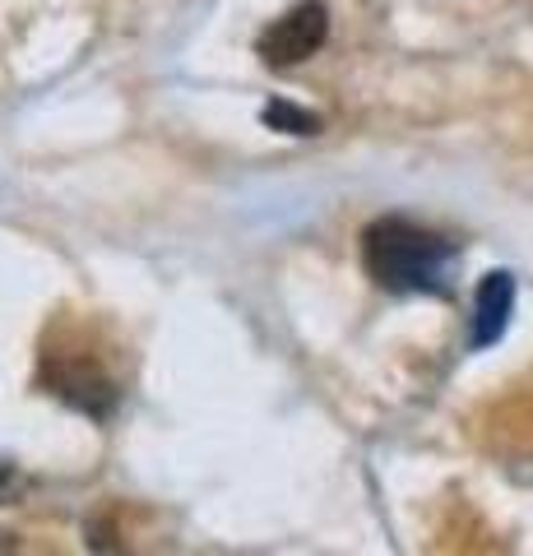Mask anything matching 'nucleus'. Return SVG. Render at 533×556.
<instances>
[{"mask_svg": "<svg viewBox=\"0 0 533 556\" xmlns=\"http://www.w3.org/2000/svg\"><path fill=\"white\" fill-rule=\"evenodd\" d=\"M455 241L441 237L432 228L413 218H376L363 232V265L371 274L376 288L385 292H427V298H450V278H455Z\"/></svg>", "mask_w": 533, "mask_h": 556, "instance_id": "nucleus-1", "label": "nucleus"}, {"mask_svg": "<svg viewBox=\"0 0 533 556\" xmlns=\"http://www.w3.org/2000/svg\"><path fill=\"white\" fill-rule=\"evenodd\" d=\"M510 311H515V278H510L506 269H492V274L483 278V283H478L469 343H473V348H492L496 339L506 334Z\"/></svg>", "mask_w": 533, "mask_h": 556, "instance_id": "nucleus-3", "label": "nucleus"}, {"mask_svg": "<svg viewBox=\"0 0 533 556\" xmlns=\"http://www.w3.org/2000/svg\"><path fill=\"white\" fill-rule=\"evenodd\" d=\"M0 482H10V464L5 459H0Z\"/></svg>", "mask_w": 533, "mask_h": 556, "instance_id": "nucleus-5", "label": "nucleus"}, {"mask_svg": "<svg viewBox=\"0 0 533 556\" xmlns=\"http://www.w3.org/2000/svg\"><path fill=\"white\" fill-rule=\"evenodd\" d=\"M265 126H269V130H288V135H316V130H320V116L306 112V108H297V102L274 98L269 108H265Z\"/></svg>", "mask_w": 533, "mask_h": 556, "instance_id": "nucleus-4", "label": "nucleus"}, {"mask_svg": "<svg viewBox=\"0 0 533 556\" xmlns=\"http://www.w3.org/2000/svg\"><path fill=\"white\" fill-rule=\"evenodd\" d=\"M330 38V10L320 0H297L288 14H279L255 42V56L269 70H292L302 61H312Z\"/></svg>", "mask_w": 533, "mask_h": 556, "instance_id": "nucleus-2", "label": "nucleus"}]
</instances>
